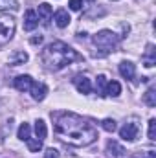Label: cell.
<instances>
[{
  "label": "cell",
  "instance_id": "cell-11",
  "mask_svg": "<svg viewBox=\"0 0 156 158\" xmlns=\"http://www.w3.org/2000/svg\"><path fill=\"white\" fill-rule=\"evenodd\" d=\"M142 61H143V64H145L147 68H153V66L156 64V48H154V44H147L145 53L142 55Z\"/></svg>",
  "mask_w": 156,
  "mask_h": 158
},
{
  "label": "cell",
  "instance_id": "cell-21",
  "mask_svg": "<svg viewBox=\"0 0 156 158\" xmlns=\"http://www.w3.org/2000/svg\"><path fill=\"white\" fill-rule=\"evenodd\" d=\"M17 11L18 9V2L17 0H0V11Z\"/></svg>",
  "mask_w": 156,
  "mask_h": 158
},
{
  "label": "cell",
  "instance_id": "cell-15",
  "mask_svg": "<svg viewBox=\"0 0 156 158\" xmlns=\"http://www.w3.org/2000/svg\"><path fill=\"white\" fill-rule=\"evenodd\" d=\"M28 53L26 52H22V50H15L11 55H9V64L11 66H18V64H24V63H28Z\"/></svg>",
  "mask_w": 156,
  "mask_h": 158
},
{
  "label": "cell",
  "instance_id": "cell-23",
  "mask_svg": "<svg viewBox=\"0 0 156 158\" xmlns=\"http://www.w3.org/2000/svg\"><path fill=\"white\" fill-rule=\"evenodd\" d=\"M101 127H103V129H105L107 132H114V131H116V129H117L116 121H114V119H110V118L103 119V121H101Z\"/></svg>",
  "mask_w": 156,
  "mask_h": 158
},
{
  "label": "cell",
  "instance_id": "cell-20",
  "mask_svg": "<svg viewBox=\"0 0 156 158\" xmlns=\"http://www.w3.org/2000/svg\"><path fill=\"white\" fill-rule=\"evenodd\" d=\"M107 77L105 76H97V81H96V92L101 96V98H105V88H107Z\"/></svg>",
  "mask_w": 156,
  "mask_h": 158
},
{
  "label": "cell",
  "instance_id": "cell-14",
  "mask_svg": "<svg viewBox=\"0 0 156 158\" xmlns=\"http://www.w3.org/2000/svg\"><path fill=\"white\" fill-rule=\"evenodd\" d=\"M53 20H55V24H57V28H66L68 24H70V15H68V11L66 9H59V11H55V15H53Z\"/></svg>",
  "mask_w": 156,
  "mask_h": 158
},
{
  "label": "cell",
  "instance_id": "cell-22",
  "mask_svg": "<svg viewBox=\"0 0 156 158\" xmlns=\"http://www.w3.org/2000/svg\"><path fill=\"white\" fill-rule=\"evenodd\" d=\"M26 143H28V149L31 153H39L40 149H42V140H39V138H30Z\"/></svg>",
  "mask_w": 156,
  "mask_h": 158
},
{
  "label": "cell",
  "instance_id": "cell-2",
  "mask_svg": "<svg viewBox=\"0 0 156 158\" xmlns=\"http://www.w3.org/2000/svg\"><path fill=\"white\" fill-rule=\"evenodd\" d=\"M40 61L44 63V66L48 70H63L64 66L76 63V61H83V55H79L77 52L68 46L66 42H61V40H55V42H50L42 53H40Z\"/></svg>",
  "mask_w": 156,
  "mask_h": 158
},
{
  "label": "cell",
  "instance_id": "cell-16",
  "mask_svg": "<svg viewBox=\"0 0 156 158\" xmlns=\"http://www.w3.org/2000/svg\"><path fill=\"white\" fill-rule=\"evenodd\" d=\"M121 94V85L117 81H109L107 83V88H105V98H117Z\"/></svg>",
  "mask_w": 156,
  "mask_h": 158
},
{
  "label": "cell",
  "instance_id": "cell-5",
  "mask_svg": "<svg viewBox=\"0 0 156 158\" xmlns=\"http://www.w3.org/2000/svg\"><path fill=\"white\" fill-rule=\"evenodd\" d=\"M140 134V125L130 121V123H125L121 129H119V136L125 140V142H134Z\"/></svg>",
  "mask_w": 156,
  "mask_h": 158
},
{
  "label": "cell",
  "instance_id": "cell-1",
  "mask_svg": "<svg viewBox=\"0 0 156 158\" xmlns=\"http://www.w3.org/2000/svg\"><path fill=\"white\" fill-rule=\"evenodd\" d=\"M53 129L59 140L74 147H86L97 140V129L88 119L72 112L55 114Z\"/></svg>",
  "mask_w": 156,
  "mask_h": 158
},
{
  "label": "cell",
  "instance_id": "cell-6",
  "mask_svg": "<svg viewBox=\"0 0 156 158\" xmlns=\"http://www.w3.org/2000/svg\"><path fill=\"white\" fill-rule=\"evenodd\" d=\"M119 74H121V77L127 79V81H134V77H136V66L130 61H123V63H119Z\"/></svg>",
  "mask_w": 156,
  "mask_h": 158
},
{
  "label": "cell",
  "instance_id": "cell-12",
  "mask_svg": "<svg viewBox=\"0 0 156 158\" xmlns=\"http://www.w3.org/2000/svg\"><path fill=\"white\" fill-rule=\"evenodd\" d=\"M51 15H53L51 6H50V4H40V6H39V11H37V17H39V20L44 24V26H48V24H50Z\"/></svg>",
  "mask_w": 156,
  "mask_h": 158
},
{
  "label": "cell",
  "instance_id": "cell-24",
  "mask_svg": "<svg viewBox=\"0 0 156 158\" xmlns=\"http://www.w3.org/2000/svg\"><path fill=\"white\" fill-rule=\"evenodd\" d=\"M147 136H149L151 142H154L156 140V119L154 118L149 119V132H147Z\"/></svg>",
  "mask_w": 156,
  "mask_h": 158
},
{
  "label": "cell",
  "instance_id": "cell-27",
  "mask_svg": "<svg viewBox=\"0 0 156 158\" xmlns=\"http://www.w3.org/2000/svg\"><path fill=\"white\" fill-rule=\"evenodd\" d=\"M42 39H44V37H42V35H39V37H33L30 42H31V44H40V42H42Z\"/></svg>",
  "mask_w": 156,
  "mask_h": 158
},
{
  "label": "cell",
  "instance_id": "cell-9",
  "mask_svg": "<svg viewBox=\"0 0 156 158\" xmlns=\"http://www.w3.org/2000/svg\"><path fill=\"white\" fill-rule=\"evenodd\" d=\"M74 85H76V88H77L81 94H90L92 92V83H90V79L86 77V76H76L74 77Z\"/></svg>",
  "mask_w": 156,
  "mask_h": 158
},
{
  "label": "cell",
  "instance_id": "cell-10",
  "mask_svg": "<svg viewBox=\"0 0 156 158\" xmlns=\"http://www.w3.org/2000/svg\"><path fill=\"white\" fill-rule=\"evenodd\" d=\"M30 94H31V98H33L35 101H42V99L46 98V94H48V86H46L44 83H35V81H33V85H31V88H30Z\"/></svg>",
  "mask_w": 156,
  "mask_h": 158
},
{
  "label": "cell",
  "instance_id": "cell-8",
  "mask_svg": "<svg viewBox=\"0 0 156 158\" xmlns=\"http://www.w3.org/2000/svg\"><path fill=\"white\" fill-rule=\"evenodd\" d=\"M13 85L20 92H30V88L33 85V79H31V76H17L13 79Z\"/></svg>",
  "mask_w": 156,
  "mask_h": 158
},
{
  "label": "cell",
  "instance_id": "cell-25",
  "mask_svg": "<svg viewBox=\"0 0 156 158\" xmlns=\"http://www.w3.org/2000/svg\"><path fill=\"white\" fill-rule=\"evenodd\" d=\"M68 6H70V9H72V11H79V9L83 7V0H70V2H68Z\"/></svg>",
  "mask_w": 156,
  "mask_h": 158
},
{
  "label": "cell",
  "instance_id": "cell-18",
  "mask_svg": "<svg viewBox=\"0 0 156 158\" xmlns=\"http://www.w3.org/2000/svg\"><path fill=\"white\" fill-rule=\"evenodd\" d=\"M35 132H37V138H39V140H46L48 127H46L44 119H37V121H35Z\"/></svg>",
  "mask_w": 156,
  "mask_h": 158
},
{
  "label": "cell",
  "instance_id": "cell-17",
  "mask_svg": "<svg viewBox=\"0 0 156 158\" xmlns=\"http://www.w3.org/2000/svg\"><path fill=\"white\" fill-rule=\"evenodd\" d=\"M31 127H30V123H20V127H18V132H17V136H18V140H22V142H28L30 138H31Z\"/></svg>",
  "mask_w": 156,
  "mask_h": 158
},
{
  "label": "cell",
  "instance_id": "cell-29",
  "mask_svg": "<svg viewBox=\"0 0 156 158\" xmlns=\"http://www.w3.org/2000/svg\"><path fill=\"white\" fill-rule=\"evenodd\" d=\"M130 158H142V155H132Z\"/></svg>",
  "mask_w": 156,
  "mask_h": 158
},
{
  "label": "cell",
  "instance_id": "cell-19",
  "mask_svg": "<svg viewBox=\"0 0 156 158\" xmlns=\"http://www.w3.org/2000/svg\"><path fill=\"white\" fill-rule=\"evenodd\" d=\"M143 101H145L149 107H156V88H154V86H151V88L145 92Z\"/></svg>",
  "mask_w": 156,
  "mask_h": 158
},
{
  "label": "cell",
  "instance_id": "cell-4",
  "mask_svg": "<svg viewBox=\"0 0 156 158\" xmlns=\"http://www.w3.org/2000/svg\"><path fill=\"white\" fill-rule=\"evenodd\" d=\"M15 30H17L15 19L9 17V15H2V17H0V46L7 44L9 40L13 39Z\"/></svg>",
  "mask_w": 156,
  "mask_h": 158
},
{
  "label": "cell",
  "instance_id": "cell-28",
  "mask_svg": "<svg viewBox=\"0 0 156 158\" xmlns=\"http://www.w3.org/2000/svg\"><path fill=\"white\" fill-rule=\"evenodd\" d=\"M147 158H156V153L154 151H149V153H147Z\"/></svg>",
  "mask_w": 156,
  "mask_h": 158
},
{
  "label": "cell",
  "instance_id": "cell-7",
  "mask_svg": "<svg viewBox=\"0 0 156 158\" xmlns=\"http://www.w3.org/2000/svg\"><path fill=\"white\" fill-rule=\"evenodd\" d=\"M37 26H39V17H37V13H35L33 9H28V11L24 13V30H26V31H33Z\"/></svg>",
  "mask_w": 156,
  "mask_h": 158
},
{
  "label": "cell",
  "instance_id": "cell-3",
  "mask_svg": "<svg viewBox=\"0 0 156 158\" xmlns=\"http://www.w3.org/2000/svg\"><path fill=\"white\" fill-rule=\"evenodd\" d=\"M119 35L114 33V31H110V30H101V31H97L96 35H94V44H96V48L99 50V53L101 55H107V53H112L114 50L117 48V44H119Z\"/></svg>",
  "mask_w": 156,
  "mask_h": 158
},
{
  "label": "cell",
  "instance_id": "cell-13",
  "mask_svg": "<svg viewBox=\"0 0 156 158\" xmlns=\"http://www.w3.org/2000/svg\"><path fill=\"white\" fill-rule=\"evenodd\" d=\"M107 153L112 158H123L125 156V149H123L117 142H114V140H109V142H107Z\"/></svg>",
  "mask_w": 156,
  "mask_h": 158
},
{
  "label": "cell",
  "instance_id": "cell-30",
  "mask_svg": "<svg viewBox=\"0 0 156 158\" xmlns=\"http://www.w3.org/2000/svg\"><path fill=\"white\" fill-rule=\"evenodd\" d=\"M88 2H94V0H88Z\"/></svg>",
  "mask_w": 156,
  "mask_h": 158
},
{
  "label": "cell",
  "instance_id": "cell-26",
  "mask_svg": "<svg viewBox=\"0 0 156 158\" xmlns=\"http://www.w3.org/2000/svg\"><path fill=\"white\" fill-rule=\"evenodd\" d=\"M44 158H59V153H57V149H53V147L46 149V153H44Z\"/></svg>",
  "mask_w": 156,
  "mask_h": 158
}]
</instances>
